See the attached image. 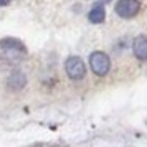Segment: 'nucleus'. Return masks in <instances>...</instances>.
Returning a JSON list of instances; mask_svg holds the SVG:
<instances>
[{"label":"nucleus","mask_w":147,"mask_h":147,"mask_svg":"<svg viewBox=\"0 0 147 147\" xmlns=\"http://www.w3.org/2000/svg\"><path fill=\"white\" fill-rule=\"evenodd\" d=\"M27 56V48L18 40L5 38L0 41V68L15 66Z\"/></svg>","instance_id":"1"},{"label":"nucleus","mask_w":147,"mask_h":147,"mask_svg":"<svg viewBox=\"0 0 147 147\" xmlns=\"http://www.w3.org/2000/svg\"><path fill=\"white\" fill-rule=\"evenodd\" d=\"M89 66L94 74L98 76H106L111 69V60L106 53L102 51H94L89 55Z\"/></svg>","instance_id":"2"},{"label":"nucleus","mask_w":147,"mask_h":147,"mask_svg":"<svg viewBox=\"0 0 147 147\" xmlns=\"http://www.w3.org/2000/svg\"><path fill=\"white\" fill-rule=\"evenodd\" d=\"M65 69H66L68 76L74 81L83 80L84 74H86L84 63H83V60H81L80 56H69V58L65 61Z\"/></svg>","instance_id":"3"},{"label":"nucleus","mask_w":147,"mask_h":147,"mask_svg":"<svg viewBox=\"0 0 147 147\" xmlns=\"http://www.w3.org/2000/svg\"><path fill=\"white\" fill-rule=\"evenodd\" d=\"M140 3L139 0H119L116 3V13L122 18H132L139 13Z\"/></svg>","instance_id":"4"},{"label":"nucleus","mask_w":147,"mask_h":147,"mask_svg":"<svg viewBox=\"0 0 147 147\" xmlns=\"http://www.w3.org/2000/svg\"><path fill=\"white\" fill-rule=\"evenodd\" d=\"M25 84H27V76L23 74V71L15 69L13 73L10 74V78H8V89L20 91L22 88H25Z\"/></svg>","instance_id":"5"},{"label":"nucleus","mask_w":147,"mask_h":147,"mask_svg":"<svg viewBox=\"0 0 147 147\" xmlns=\"http://www.w3.org/2000/svg\"><path fill=\"white\" fill-rule=\"evenodd\" d=\"M132 51L136 55V58L139 60H147V36L144 35H139L132 43Z\"/></svg>","instance_id":"6"},{"label":"nucleus","mask_w":147,"mask_h":147,"mask_svg":"<svg viewBox=\"0 0 147 147\" xmlns=\"http://www.w3.org/2000/svg\"><path fill=\"white\" fill-rule=\"evenodd\" d=\"M88 18H89L91 23H102L104 18H106V10H104V5H102V3H94L93 8L89 10Z\"/></svg>","instance_id":"7"},{"label":"nucleus","mask_w":147,"mask_h":147,"mask_svg":"<svg viewBox=\"0 0 147 147\" xmlns=\"http://www.w3.org/2000/svg\"><path fill=\"white\" fill-rule=\"evenodd\" d=\"M10 3V0H0V5H8Z\"/></svg>","instance_id":"8"},{"label":"nucleus","mask_w":147,"mask_h":147,"mask_svg":"<svg viewBox=\"0 0 147 147\" xmlns=\"http://www.w3.org/2000/svg\"><path fill=\"white\" fill-rule=\"evenodd\" d=\"M102 2H109V0H102Z\"/></svg>","instance_id":"9"}]
</instances>
